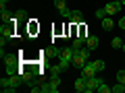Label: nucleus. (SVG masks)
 I'll return each mask as SVG.
<instances>
[{
	"instance_id": "f257e3e1",
	"label": "nucleus",
	"mask_w": 125,
	"mask_h": 93,
	"mask_svg": "<svg viewBox=\"0 0 125 93\" xmlns=\"http://www.w3.org/2000/svg\"><path fill=\"white\" fill-rule=\"evenodd\" d=\"M75 52H77V50L73 48V46H69V48L61 50V56H58V64H61L62 70H67V68L71 66V60H73V56H75Z\"/></svg>"
},
{
	"instance_id": "f03ea898",
	"label": "nucleus",
	"mask_w": 125,
	"mask_h": 93,
	"mask_svg": "<svg viewBox=\"0 0 125 93\" xmlns=\"http://www.w3.org/2000/svg\"><path fill=\"white\" fill-rule=\"evenodd\" d=\"M0 46H2V48H4V44L6 41H10L15 37V27L10 25V23H2V27H0Z\"/></svg>"
},
{
	"instance_id": "7ed1b4c3",
	"label": "nucleus",
	"mask_w": 125,
	"mask_h": 93,
	"mask_svg": "<svg viewBox=\"0 0 125 93\" xmlns=\"http://www.w3.org/2000/svg\"><path fill=\"white\" fill-rule=\"evenodd\" d=\"M54 6H56V10L61 13V17H65V19L71 17L73 10H69V8H67V2H65V0H54Z\"/></svg>"
},
{
	"instance_id": "20e7f679",
	"label": "nucleus",
	"mask_w": 125,
	"mask_h": 93,
	"mask_svg": "<svg viewBox=\"0 0 125 93\" xmlns=\"http://www.w3.org/2000/svg\"><path fill=\"white\" fill-rule=\"evenodd\" d=\"M0 89H2L4 93H15V91H17V87H15V83H13L10 77H6V79L0 81Z\"/></svg>"
},
{
	"instance_id": "39448f33",
	"label": "nucleus",
	"mask_w": 125,
	"mask_h": 93,
	"mask_svg": "<svg viewBox=\"0 0 125 93\" xmlns=\"http://www.w3.org/2000/svg\"><path fill=\"white\" fill-rule=\"evenodd\" d=\"M98 85H100V79H98V77H88V79H85V91H88V93L96 91Z\"/></svg>"
},
{
	"instance_id": "423d86ee",
	"label": "nucleus",
	"mask_w": 125,
	"mask_h": 93,
	"mask_svg": "<svg viewBox=\"0 0 125 93\" xmlns=\"http://www.w3.org/2000/svg\"><path fill=\"white\" fill-rule=\"evenodd\" d=\"M96 68H94V62H85L83 64V68H81V77H85V79H88V77H96Z\"/></svg>"
},
{
	"instance_id": "0eeeda50",
	"label": "nucleus",
	"mask_w": 125,
	"mask_h": 93,
	"mask_svg": "<svg viewBox=\"0 0 125 93\" xmlns=\"http://www.w3.org/2000/svg\"><path fill=\"white\" fill-rule=\"evenodd\" d=\"M121 6H123V2H108V4H104V13L111 17V15H115V13H119L121 10Z\"/></svg>"
},
{
	"instance_id": "6e6552de",
	"label": "nucleus",
	"mask_w": 125,
	"mask_h": 93,
	"mask_svg": "<svg viewBox=\"0 0 125 93\" xmlns=\"http://www.w3.org/2000/svg\"><path fill=\"white\" fill-rule=\"evenodd\" d=\"M85 62H88V58H85V56H81V54H77V52H75V56H73V60H71V66H75V68H79V70H81Z\"/></svg>"
},
{
	"instance_id": "1a4fd4ad",
	"label": "nucleus",
	"mask_w": 125,
	"mask_h": 93,
	"mask_svg": "<svg viewBox=\"0 0 125 93\" xmlns=\"http://www.w3.org/2000/svg\"><path fill=\"white\" fill-rule=\"evenodd\" d=\"M2 60H4L6 68H17V64H19V58L17 56H4Z\"/></svg>"
},
{
	"instance_id": "9d476101",
	"label": "nucleus",
	"mask_w": 125,
	"mask_h": 93,
	"mask_svg": "<svg viewBox=\"0 0 125 93\" xmlns=\"http://www.w3.org/2000/svg\"><path fill=\"white\" fill-rule=\"evenodd\" d=\"M85 46H88V48L94 52V50L98 48V37H96V35H88V39H85Z\"/></svg>"
},
{
	"instance_id": "9b49d317",
	"label": "nucleus",
	"mask_w": 125,
	"mask_h": 93,
	"mask_svg": "<svg viewBox=\"0 0 125 93\" xmlns=\"http://www.w3.org/2000/svg\"><path fill=\"white\" fill-rule=\"evenodd\" d=\"M73 87H75V91L83 93V91H85V77H79V79L73 83Z\"/></svg>"
},
{
	"instance_id": "f8f14e48",
	"label": "nucleus",
	"mask_w": 125,
	"mask_h": 93,
	"mask_svg": "<svg viewBox=\"0 0 125 93\" xmlns=\"http://www.w3.org/2000/svg\"><path fill=\"white\" fill-rule=\"evenodd\" d=\"M69 19H71V23H73V25H79V23L83 21V15H81L79 10H73V13H71V17H69Z\"/></svg>"
},
{
	"instance_id": "ddd939ff",
	"label": "nucleus",
	"mask_w": 125,
	"mask_h": 93,
	"mask_svg": "<svg viewBox=\"0 0 125 93\" xmlns=\"http://www.w3.org/2000/svg\"><path fill=\"white\" fill-rule=\"evenodd\" d=\"M113 27H115V21L106 15V17H104V21H102V29H104V31H111Z\"/></svg>"
},
{
	"instance_id": "4468645a",
	"label": "nucleus",
	"mask_w": 125,
	"mask_h": 93,
	"mask_svg": "<svg viewBox=\"0 0 125 93\" xmlns=\"http://www.w3.org/2000/svg\"><path fill=\"white\" fill-rule=\"evenodd\" d=\"M85 39H88V35H85V37H83V35H81V37H75L71 46H73V48H75V50H79L81 46H85Z\"/></svg>"
},
{
	"instance_id": "2eb2a0df",
	"label": "nucleus",
	"mask_w": 125,
	"mask_h": 93,
	"mask_svg": "<svg viewBox=\"0 0 125 93\" xmlns=\"http://www.w3.org/2000/svg\"><path fill=\"white\" fill-rule=\"evenodd\" d=\"M13 21H27V13H25V10H17V13H15V19H13Z\"/></svg>"
},
{
	"instance_id": "dca6fc26",
	"label": "nucleus",
	"mask_w": 125,
	"mask_h": 93,
	"mask_svg": "<svg viewBox=\"0 0 125 93\" xmlns=\"http://www.w3.org/2000/svg\"><path fill=\"white\" fill-rule=\"evenodd\" d=\"M123 44H125V41L121 39V37H113V39H111V46H113V48H115V50L123 48Z\"/></svg>"
},
{
	"instance_id": "f3484780",
	"label": "nucleus",
	"mask_w": 125,
	"mask_h": 93,
	"mask_svg": "<svg viewBox=\"0 0 125 93\" xmlns=\"http://www.w3.org/2000/svg\"><path fill=\"white\" fill-rule=\"evenodd\" d=\"M96 91H98V93H111V85H106L104 81H100V85H98Z\"/></svg>"
},
{
	"instance_id": "a211bd4d",
	"label": "nucleus",
	"mask_w": 125,
	"mask_h": 93,
	"mask_svg": "<svg viewBox=\"0 0 125 93\" xmlns=\"http://www.w3.org/2000/svg\"><path fill=\"white\" fill-rule=\"evenodd\" d=\"M111 91H113V93H125V87H123V83H119V81H117V85H113Z\"/></svg>"
},
{
	"instance_id": "6ab92c4d",
	"label": "nucleus",
	"mask_w": 125,
	"mask_h": 93,
	"mask_svg": "<svg viewBox=\"0 0 125 93\" xmlns=\"http://www.w3.org/2000/svg\"><path fill=\"white\" fill-rule=\"evenodd\" d=\"M46 54H48V56H54V58H58V56H61V50H58L56 46H54V48H48V50H46Z\"/></svg>"
},
{
	"instance_id": "aec40b11",
	"label": "nucleus",
	"mask_w": 125,
	"mask_h": 93,
	"mask_svg": "<svg viewBox=\"0 0 125 93\" xmlns=\"http://www.w3.org/2000/svg\"><path fill=\"white\" fill-rule=\"evenodd\" d=\"M94 68L96 70H104V60H94Z\"/></svg>"
},
{
	"instance_id": "412c9836",
	"label": "nucleus",
	"mask_w": 125,
	"mask_h": 93,
	"mask_svg": "<svg viewBox=\"0 0 125 93\" xmlns=\"http://www.w3.org/2000/svg\"><path fill=\"white\" fill-rule=\"evenodd\" d=\"M0 17H2V21H4V23H13V19H10V15L6 13L4 8H2V15H0Z\"/></svg>"
},
{
	"instance_id": "4be33fe9",
	"label": "nucleus",
	"mask_w": 125,
	"mask_h": 93,
	"mask_svg": "<svg viewBox=\"0 0 125 93\" xmlns=\"http://www.w3.org/2000/svg\"><path fill=\"white\" fill-rule=\"evenodd\" d=\"M50 83H52L54 87H61V79H58V75H52V79H50Z\"/></svg>"
},
{
	"instance_id": "5701e85b",
	"label": "nucleus",
	"mask_w": 125,
	"mask_h": 93,
	"mask_svg": "<svg viewBox=\"0 0 125 93\" xmlns=\"http://www.w3.org/2000/svg\"><path fill=\"white\" fill-rule=\"evenodd\" d=\"M117 81L125 85V70H119V72H117Z\"/></svg>"
},
{
	"instance_id": "b1692460",
	"label": "nucleus",
	"mask_w": 125,
	"mask_h": 93,
	"mask_svg": "<svg viewBox=\"0 0 125 93\" xmlns=\"http://www.w3.org/2000/svg\"><path fill=\"white\" fill-rule=\"evenodd\" d=\"M96 17H98V19H104V17H106V13H104V8H98V10H96Z\"/></svg>"
},
{
	"instance_id": "393cba45",
	"label": "nucleus",
	"mask_w": 125,
	"mask_h": 93,
	"mask_svg": "<svg viewBox=\"0 0 125 93\" xmlns=\"http://www.w3.org/2000/svg\"><path fill=\"white\" fill-rule=\"evenodd\" d=\"M119 27H121V31L125 33V17H121V21H119Z\"/></svg>"
},
{
	"instance_id": "a878e982",
	"label": "nucleus",
	"mask_w": 125,
	"mask_h": 93,
	"mask_svg": "<svg viewBox=\"0 0 125 93\" xmlns=\"http://www.w3.org/2000/svg\"><path fill=\"white\" fill-rule=\"evenodd\" d=\"M6 2H9V0H0V6H2V8H4V4Z\"/></svg>"
},
{
	"instance_id": "bb28decb",
	"label": "nucleus",
	"mask_w": 125,
	"mask_h": 93,
	"mask_svg": "<svg viewBox=\"0 0 125 93\" xmlns=\"http://www.w3.org/2000/svg\"><path fill=\"white\" fill-rule=\"evenodd\" d=\"M121 2H123V4H125V0H121Z\"/></svg>"
},
{
	"instance_id": "cd10ccee",
	"label": "nucleus",
	"mask_w": 125,
	"mask_h": 93,
	"mask_svg": "<svg viewBox=\"0 0 125 93\" xmlns=\"http://www.w3.org/2000/svg\"><path fill=\"white\" fill-rule=\"evenodd\" d=\"M123 87H125V85H123Z\"/></svg>"
}]
</instances>
